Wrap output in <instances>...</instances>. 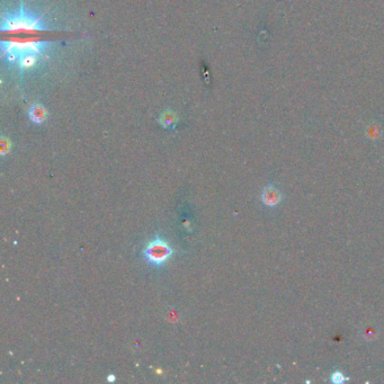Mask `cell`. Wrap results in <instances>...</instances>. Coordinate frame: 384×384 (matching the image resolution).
<instances>
[{
	"label": "cell",
	"instance_id": "cell-5",
	"mask_svg": "<svg viewBox=\"0 0 384 384\" xmlns=\"http://www.w3.org/2000/svg\"><path fill=\"white\" fill-rule=\"evenodd\" d=\"M28 117L29 120L35 124H42L43 122H45L46 117H48V112H46V110L42 105L35 104V105L29 108Z\"/></svg>",
	"mask_w": 384,
	"mask_h": 384
},
{
	"label": "cell",
	"instance_id": "cell-4",
	"mask_svg": "<svg viewBox=\"0 0 384 384\" xmlns=\"http://www.w3.org/2000/svg\"><path fill=\"white\" fill-rule=\"evenodd\" d=\"M262 201L266 206H276L282 199V194L276 187L274 186H267L265 187L262 193Z\"/></svg>",
	"mask_w": 384,
	"mask_h": 384
},
{
	"label": "cell",
	"instance_id": "cell-6",
	"mask_svg": "<svg viewBox=\"0 0 384 384\" xmlns=\"http://www.w3.org/2000/svg\"><path fill=\"white\" fill-rule=\"evenodd\" d=\"M159 123L162 124V126L165 129H174L176 123H177V117H176L175 114L173 112H166L164 113L162 117L159 118Z\"/></svg>",
	"mask_w": 384,
	"mask_h": 384
},
{
	"label": "cell",
	"instance_id": "cell-7",
	"mask_svg": "<svg viewBox=\"0 0 384 384\" xmlns=\"http://www.w3.org/2000/svg\"><path fill=\"white\" fill-rule=\"evenodd\" d=\"M10 148H12V145H10L9 140L6 138H3L2 139V151H0L2 157H6V155L10 152Z\"/></svg>",
	"mask_w": 384,
	"mask_h": 384
},
{
	"label": "cell",
	"instance_id": "cell-8",
	"mask_svg": "<svg viewBox=\"0 0 384 384\" xmlns=\"http://www.w3.org/2000/svg\"><path fill=\"white\" fill-rule=\"evenodd\" d=\"M331 381H333L334 383H341L345 381V377L340 372H335L334 374L331 375Z\"/></svg>",
	"mask_w": 384,
	"mask_h": 384
},
{
	"label": "cell",
	"instance_id": "cell-2",
	"mask_svg": "<svg viewBox=\"0 0 384 384\" xmlns=\"http://www.w3.org/2000/svg\"><path fill=\"white\" fill-rule=\"evenodd\" d=\"M48 29L49 26L46 20L33 10H29L24 3L20 4L16 10L5 14L2 19L3 32L32 33Z\"/></svg>",
	"mask_w": 384,
	"mask_h": 384
},
{
	"label": "cell",
	"instance_id": "cell-1",
	"mask_svg": "<svg viewBox=\"0 0 384 384\" xmlns=\"http://www.w3.org/2000/svg\"><path fill=\"white\" fill-rule=\"evenodd\" d=\"M53 44L49 41L25 40L3 42V58L22 72L32 71L49 54Z\"/></svg>",
	"mask_w": 384,
	"mask_h": 384
},
{
	"label": "cell",
	"instance_id": "cell-3",
	"mask_svg": "<svg viewBox=\"0 0 384 384\" xmlns=\"http://www.w3.org/2000/svg\"><path fill=\"white\" fill-rule=\"evenodd\" d=\"M174 255V249L163 238L157 237L150 240L143 250V256L150 265L162 267Z\"/></svg>",
	"mask_w": 384,
	"mask_h": 384
},
{
	"label": "cell",
	"instance_id": "cell-9",
	"mask_svg": "<svg viewBox=\"0 0 384 384\" xmlns=\"http://www.w3.org/2000/svg\"><path fill=\"white\" fill-rule=\"evenodd\" d=\"M107 381H110V382H114V381H115V376H114L113 374L108 375V376H107Z\"/></svg>",
	"mask_w": 384,
	"mask_h": 384
}]
</instances>
